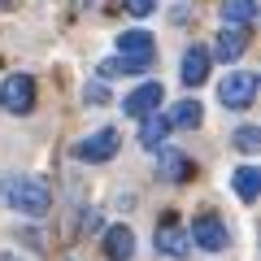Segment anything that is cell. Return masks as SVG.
<instances>
[{"label": "cell", "instance_id": "1", "mask_svg": "<svg viewBox=\"0 0 261 261\" xmlns=\"http://www.w3.org/2000/svg\"><path fill=\"white\" fill-rule=\"evenodd\" d=\"M5 196H9V205L18 209V214H27V218H44L48 205H53V196H48V187L39 183V178H13Z\"/></svg>", "mask_w": 261, "mask_h": 261}, {"label": "cell", "instance_id": "2", "mask_svg": "<svg viewBox=\"0 0 261 261\" xmlns=\"http://www.w3.org/2000/svg\"><path fill=\"white\" fill-rule=\"evenodd\" d=\"M252 96H257V74H252V70H235V74H226L222 87H218V100H222L226 109H248Z\"/></svg>", "mask_w": 261, "mask_h": 261}, {"label": "cell", "instance_id": "3", "mask_svg": "<svg viewBox=\"0 0 261 261\" xmlns=\"http://www.w3.org/2000/svg\"><path fill=\"white\" fill-rule=\"evenodd\" d=\"M0 105H5V113H31V109H35V79H27V74L5 79V87H0Z\"/></svg>", "mask_w": 261, "mask_h": 261}, {"label": "cell", "instance_id": "4", "mask_svg": "<svg viewBox=\"0 0 261 261\" xmlns=\"http://www.w3.org/2000/svg\"><path fill=\"white\" fill-rule=\"evenodd\" d=\"M118 57L122 61H135L140 70H148L152 57H157V44H152L148 31H122L118 35Z\"/></svg>", "mask_w": 261, "mask_h": 261}, {"label": "cell", "instance_id": "5", "mask_svg": "<svg viewBox=\"0 0 261 261\" xmlns=\"http://www.w3.org/2000/svg\"><path fill=\"white\" fill-rule=\"evenodd\" d=\"M187 240H192L196 248H205V252H222L226 244H231V235H226V226L218 222L214 214H205V218H196V222H192Z\"/></svg>", "mask_w": 261, "mask_h": 261}, {"label": "cell", "instance_id": "6", "mask_svg": "<svg viewBox=\"0 0 261 261\" xmlns=\"http://www.w3.org/2000/svg\"><path fill=\"white\" fill-rule=\"evenodd\" d=\"M118 130L113 126H105V130H96V135H87V140H79L74 144V157L79 161H109L113 152H118Z\"/></svg>", "mask_w": 261, "mask_h": 261}, {"label": "cell", "instance_id": "7", "mask_svg": "<svg viewBox=\"0 0 261 261\" xmlns=\"http://www.w3.org/2000/svg\"><path fill=\"white\" fill-rule=\"evenodd\" d=\"M161 83H144V87H135V92L122 100V109L130 113V118H144V113H157V105H161Z\"/></svg>", "mask_w": 261, "mask_h": 261}, {"label": "cell", "instance_id": "8", "mask_svg": "<svg viewBox=\"0 0 261 261\" xmlns=\"http://www.w3.org/2000/svg\"><path fill=\"white\" fill-rule=\"evenodd\" d=\"M157 252H166V257H187V252H192V240H187L183 226L161 222L157 226Z\"/></svg>", "mask_w": 261, "mask_h": 261}, {"label": "cell", "instance_id": "9", "mask_svg": "<svg viewBox=\"0 0 261 261\" xmlns=\"http://www.w3.org/2000/svg\"><path fill=\"white\" fill-rule=\"evenodd\" d=\"M105 257L109 261H130L135 257V235H130V226H109L105 231Z\"/></svg>", "mask_w": 261, "mask_h": 261}, {"label": "cell", "instance_id": "10", "mask_svg": "<svg viewBox=\"0 0 261 261\" xmlns=\"http://www.w3.org/2000/svg\"><path fill=\"white\" fill-rule=\"evenodd\" d=\"M205 79H209V53L192 44V48L183 53V83H187V87H200Z\"/></svg>", "mask_w": 261, "mask_h": 261}, {"label": "cell", "instance_id": "11", "mask_svg": "<svg viewBox=\"0 0 261 261\" xmlns=\"http://www.w3.org/2000/svg\"><path fill=\"white\" fill-rule=\"evenodd\" d=\"M244 53H248V31L244 27H226L222 35H218V61H240Z\"/></svg>", "mask_w": 261, "mask_h": 261}, {"label": "cell", "instance_id": "12", "mask_svg": "<svg viewBox=\"0 0 261 261\" xmlns=\"http://www.w3.org/2000/svg\"><path fill=\"white\" fill-rule=\"evenodd\" d=\"M231 183H235V196L252 205V200H257V192H261V170H257V166H240Z\"/></svg>", "mask_w": 261, "mask_h": 261}, {"label": "cell", "instance_id": "13", "mask_svg": "<svg viewBox=\"0 0 261 261\" xmlns=\"http://www.w3.org/2000/svg\"><path fill=\"white\" fill-rule=\"evenodd\" d=\"M161 174L170 183H183V178H192V161L183 152H174V148H161Z\"/></svg>", "mask_w": 261, "mask_h": 261}, {"label": "cell", "instance_id": "14", "mask_svg": "<svg viewBox=\"0 0 261 261\" xmlns=\"http://www.w3.org/2000/svg\"><path fill=\"white\" fill-rule=\"evenodd\" d=\"M257 18V0H226L222 5V22L226 27H248Z\"/></svg>", "mask_w": 261, "mask_h": 261}, {"label": "cell", "instance_id": "15", "mask_svg": "<svg viewBox=\"0 0 261 261\" xmlns=\"http://www.w3.org/2000/svg\"><path fill=\"white\" fill-rule=\"evenodd\" d=\"M166 130H170V122H166V118H157V113H144V126H140V144H144V148H152V152H157V148H161V140H166Z\"/></svg>", "mask_w": 261, "mask_h": 261}, {"label": "cell", "instance_id": "16", "mask_svg": "<svg viewBox=\"0 0 261 261\" xmlns=\"http://www.w3.org/2000/svg\"><path fill=\"white\" fill-rule=\"evenodd\" d=\"M200 113H205V109H200V105H196V100H178L174 105V109H170V126H183V130H192V126H200Z\"/></svg>", "mask_w": 261, "mask_h": 261}, {"label": "cell", "instance_id": "17", "mask_svg": "<svg viewBox=\"0 0 261 261\" xmlns=\"http://www.w3.org/2000/svg\"><path fill=\"white\" fill-rule=\"evenodd\" d=\"M235 148H240V152H257L261 148V130L257 126H240V130H235Z\"/></svg>", "mask_w": 261, "mask_h": 261}, {"label": "cell", "instance_id": "18", "mask_svg": "<svg viewBox=\"0 0 261 261\" xmlns=\"http://www.w3.org/2000/svg\"><path fill=\"white\" fill-rule=\"evenodd\" d=\"M122 9L130 18H148V13H157V0H122Z\"/></svg>", "mask_w": 261, "mask_h": 261}, {"label": "cell", "instance_id": "19", "mask_svg": "<svg viewBox=\"0 0 261 261\" xmlns=\"http://www.w3.org/2000/svg\"><path fill=\"white\" fill-rule=\"evenodd\" d=\"M83 100H92V105H100V100H105V87H100V83H92V87H83Z\"/></svg>", "mask_w": 261, "mask_h": 261}, {"label": "cell", "instance_id": "20", "mask_svg": "<svg viewBox=\"0 0 261 261\" xmlns=\"http://www.w3.org/2000/svg\"><path fill=\"white\" fill-rule=\"evenodd\" d=\"M0 261H22V257H13V252H5V257H0Z\"/></svg>", "mask_w": 261, "mask_h": 261}, {"label": "cell", "instance_id": "21", "mask_svg": "<svg viewBox=\"0 0 261 261\" xmlns=\"http://www.w3.org/2000/svg\"><path fill=\"white\" fill-rule=\"evenodd\" d=\"M0 5H5V0H0Z\"/></svg>", "mask_w": 261, "mask_h": 261}]
</instances>
